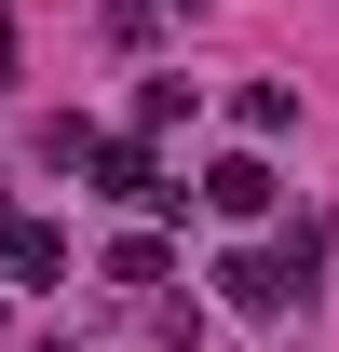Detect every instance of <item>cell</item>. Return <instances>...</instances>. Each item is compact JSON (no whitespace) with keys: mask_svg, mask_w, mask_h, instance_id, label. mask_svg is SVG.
Masks as SVG:
<instances>
[{"mask_svg":"<svg viewBox=\"0 0 339 352\" xmlns=\"http://www.w3.org/2000/svg\"><path fill=\"white\" fill-rule=\"evenodd\" d=\"M312 271H326V230L298 217L285 244H245V258L217 271V285H231V311H285V298H312Z\"/></svg>","mask_w":339,"mask_h":352,"instance_id":"1","label":"cell"},{"mask_svg":"<svg viewBox=\"0 0 339 352\" xmlns=\"http://www.w3.org/2000/svg\"><path fill=\"white\" fill-rule=\"evenodd\" d=\"M0 271L14 285H68V230L54 217H0Z\"/></svg>","mask_w":339,"mask_h":352,"instance_id":"3","label":"cell"},{"mask_svg":"<svg viewBox=\"0 0 339 352\" xmlns=\"http://www.w3.org/2000/svg\"><path fill=\"white\" fill-rule=\"evenodd\" d=\"M190 14H204V0H190Z\"/></svg>","mask_w":339,"mask_h":352,"instance_id":"7","label":"cell"},{"mask_svg":"<svg viewBox=\"0 0 339 352\" xmlns=\"http://www.w3.org/2000/svg\"><path fill=\"white\" fill-rule=\"evenodd\" d=\"M0 82H14V14H0Z\"/></svg>","mask_w":339,"mask_h":352,"instance_id":"6","label":"cell"},{"mask_svg":"<svg viewBox=\"0 0 339 352\" xmlns=\"http://www.w3.org/2000/svg\"><path fill=\"white\" fill-rule=\"evenodd\" d=\"M68 163H82L95 190H109V204H150V217H190V176H163V163H150V135H82Z\"/></svg>","mask_w":339,"mask_h":352,"instance_id":"2","label":"cell"},{"mask_svg":"<svg viewBox=\"0 0 339 352\" xmlns=\"http://www.w3.org/2000/svg\"><path fill=\"white\" fill-rule=\"evenodd\" d=\"M271 190H285V176L258 163V149H231V163H204V204H217V217H271Z\"/></svg>","mask_w":339,"mask_h":352,"instance_id":"4","label":"cell"},{"mask_svg":"<svg viewBox=\"0 0 339 352\" xmlns=\"http://www.w3.org/2000/svg\"><path fill=\"white\" fill-rule=\"evenodd\" d=\"M109 285H123V298H136V285H163V244H150V230H123V244H109Z\"/></svg>","mask_w":339,"mask_h":352,"instance_id":"5","label":"cell"}]
</instances>
